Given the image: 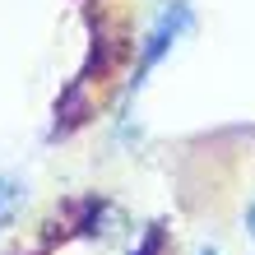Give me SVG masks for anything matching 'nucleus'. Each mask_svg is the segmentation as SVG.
I'll return each mask as SVG.
<instances>
[{
    "label": "nucleus",
    "instance_id": "nucleus-1",
    "mask_svg": "<svg viewBox=\"0 0 255 255\" xmlns=\"http://www.w3.org/2000/svg\"><path fill=\"white\" fill-rule=\"evenodd\" d=\"M190 23H195V19H190V5H186V0H172V5L158 14V23L148 28V42H144V51H139V74L153 70L162 56L176 47V37L190 33Z\"/></svg>",
    "mask_w": 255,
    "mask_h": 255
},
{
    "label": "nucleus",
    "instance_id": "nucleus-2",
    "mask_svg": "<svg viewBox=\"0 0 255 255\" xmlns=\"http://www.w3.org/2000/svg\"><path fill=\"white\" fill-rule=\"evenodd\" d=\"M19 200H23V186L14 181V176H0V228L14 218V209H19Z\"/></svg>",
    "mask_w": 255,
    "mask_h": 255
},
{
    "label": "nucleus",
    "instance_id": "nucleus-3",
    "mask_svg": "<svg viewBox=\"0 0 255 255\" xmlns=\"http://www.w3.org/2000/svg\"><path fill=\"white\" fill-rule=\"evenodd\" d=\"M246 232L255 237V200H251V209H246Z\"/></svg>",
    "mask_w": 255,
    "mask_h": 255
},
{
    "label": "nucleus",
    "instance_id": "nucleus-4",
    "mask_svg": "<svg viewBox=\"0 0 255 255\" xmlns=\"http://www.w3.org/2000/svg\"><path fill=\"white\" fill-rule=\"evenodd\" d=\"M200 255H218V251H209V246H204V251H200Z\"/></svg>",
    "mask_w": 255,
    "mask_h": 255
}]
</instances>
